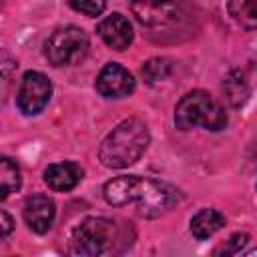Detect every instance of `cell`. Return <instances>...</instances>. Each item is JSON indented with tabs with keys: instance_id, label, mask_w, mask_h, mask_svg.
<instances>
[{
	"instance_id": "17",
	"label": "cell",
	"mask_w": 257,
	"mask_h": 257,
	"mask_svg": "<svg viewBox=\"0 0 257 257\" xmlns=\"http://www.w3.org/2000/svg\"><path fill=\"white\" fill-rule=\"evenodd\" d=\"M143 76L147 82H157V80H163L169 76L171 72V62L167 58H151L149 62L143 64L141 68Z\"/></svg>"
},
{
	"instance_id": "5",
	"label": "cell",
	"mask_w": 257,
	"mask_h": 257,
	"mask_svg": "<svg viewBox=\"0 0 257 257\" xmlns=\"http://www.w3.org/2000/svg\"><path fill=\"white\" fill-rule=\"evenodd\" d=\"M88 52V36L82 28L64 26L50 34L44 44V54L52 66L78 64Z\"/></svg>"
},
{
	"instance_id": "19",
	"label": "cell",
	"mask_w": 257,
	"mask_h": 257,
	"mask_svg": "<svg viewBox=\"0 0 257 257\" xmlns=\"http://www.w3.org/2000/svg\"><path fill=\"white\" fill-rule=\"evenodd\" d=\"M70 6L86 16H98L106 8V0H70Z\"/></svg>"
},
{
	"instance_id": "7",
	"label": "cell",
	"mask_w": 257,
	"mask_h": 257,
	"mask_svg": "<svg viewBox=\"0 0 257 257\" xmlns=\"http://www.w3.org/2000/svg\"><path fill=\"white\" fill-rule=\"evenodd\" d=\"M133 14L145 26H167L179 18L181 0H131Z\"/></svg>"
},
{
	"instance_id": "6",
	"label": "cell",
	"mask_w": 257,
	"mask_h": 257,
	"mask_svg": "<svg viewBox=\"0 0 257 257\" xmlns=\"http://www.w3.org/2000/svg\"><path fill=\"white\" fill-rule=\"evenodd\" d=\"M50 94H52V84L48 76H44L38 70H28L22 76L16 102L24 114H38L48 104Z\"/></svg>"
},
{
	"instance_id": "4",
	"label": "cell",
	"mask_w": 257,
	"mask_h": 257,
	"mask_svg": "<svg viewBox=\"0 0 257 257\" xmlns=\"http://www.w3.org/2000/svg\"><path fill=\"white\" fill-rule=\"evenodd\" d=\"M120 241L118 227L114 221L104 217H88L78 223L70 235L72 253L84 257H96L114 251V245Z\"/></svg>"
},
{
	"instance_id": "18",
	"label": "cell",
	"mask_w": 257,
	"mask_h": 257,
	"mask_svg": "<svg viewBox=\"0 0 257 257\" xmlns=\"http://www.w3.org/2000/svg\"><path fill=\"white\" fill-rule=\"evenodd\" d=\"M247 243H249V235H245V233H235L225 245H221L215 253H223V255H237V253H241L245 247H247Z\"/></svg>"
},
{
	"instance_id": "1",
	"label": "cell",
	"mask_w": 257,
	"mask_h": 257,
	"mask_svg": "<svg viewBox=\"0 0 257 257\" xmlns=\"http://www.w3.org/2000/svg\"><path fill=\"white\" fill-rule=\"evenodd\" d=\"M104 199L108 205L122 207L137 203V209L145 217H159L179 203V193L169 183L157 179H145L137 175H122L110 179L104 185Z\"/></svg>"
},
{
	"instance_id": "8",
	"label": "cell",
	"mask_w": 257,
	"mask_h": 257,
	"mask_svg": "<svg viewBox=\"0 0 257 257\" xmlns=\"http://www.w3.org/2000/svg\"><path fill=\"white\" fill-rule=\"evenodd\" d=\"M96 90L106 98H120L135 90V78L124 66L108 62L96 76Z\"/></svg>"
},
{
	"instance_id": "2",
	"label": "cell",
	"mask_w": 257,
	"mask_h": 257,
	"mask_svg": "<svg viewBox=\"0 0 257 257\" xmlns=\"http://www.w3.org/2000/svg\"><path fill=\"white\" fill-rule=\"evenodd\" d=\"M151 141L149 128L141 118H126L116 124L98 149V159L108 169H124L141 159Z\"/></svg>"
},
{
	"instance_id": "16",
	"label": "cell",
	"mask_w": 257,
	"mask_h": 257,
	"mask_svg": "<svg viewBox=\"0 0 257 257\" xmlns=\"http://www.w3.org/2000/svg\"><path fill=\"white\" fill-rule=\"evenodd\" d=\"M16 68H18L16 58L8 50L0 48V100H4V96L8 94L14 74H16Z\"/></svg>"
},
{
	"instance_id": "9",
	"label": "cell",
	"mask_w": 257,
	"mask_h": 257,
	"mask_svg": "<svg viewBox=\"0 0 257 257\" xmlns=\"http://www.w3.org/2000/svg\"><path fill=\"white\" fill-rule=\"evenodd\" d=\"M22 215H24L26 225L34 233H46L52 227V221L56 215V205L48 195L36 193L24 201Z\"/></svg>"
},
{
	"instance_id": "12",
	"label": "cell",
	"mask_w": 257,
	"mask_h": 257,
	"mask_svg": "<svg viewBox=\"0 0 257 257\" xmlns=\"http://www.w3.org/2000/svg\"><path fill=\"white\" fill-rule=\"evenodd\" d=\"M225 225V217L217 209H201L191 219V233L197 239H209Z\"/></svg>"
},
{
	"instance_id": "3",
	"label": "cell",
	"mask_w": 257,
	"mask_h": 257,
	"mask_svg": "<svg viewBox=\"0 0 257 257\" xmlns=\"http://www.w3.org/2000/svg\"><path fill=\"white\" fill-rule=\"evenodd\" d=\"M175 122L183 131L193 126L221 131L227 124V114L211 94H207L205 90H191L179 100L175 108Z\"/></svg>"
},
{
	"instance_id": "11",
	"label": "cell",
	"mask_w": 257,
	"mask_h": 257,
	"mask_svg": "<svg viewBox=\"0 0 257 257\" xmlns=\"http://www.w3.org/2000/svg\"><path fill=\"white\" fill-rule=\"evenodd\" d=\"M80 179L82 169L72 161L48 165L44 171V181L52 191H70L80 183Z\"/></svg>"
},
{
	"instance_id": "15",
	"label": "cell",
	"mask_w": 257,
	"mask_h": 257,
	"mask_svg": "<svg viewBox=\"0 0 257 257\" xmlns=\"http://www.w3.org/2000/svg\"><path fill=\"white\" fill-rule=\"evenodd\" d=\"M229 14L245 28L257 26V0H229L227 2Z\"/></svg>"
},
{
	"instance_id": "14",
	"label": "cell",
	"mask_w": 257,
	"mask_h": 257,
	"mask_svg": "<svg viewBox=\"0 0 257 257\" xmlns=\"http://www.w3.org/2000/svg\"><path fill=\"white\" fill-rule=\"evenodd\" d=\"M223 92H225V98L229 100V104H233V106H241L247 100L249 88L239 70H233L227 74V78L223 80Z\"/></svg>"
},
{
	"instance_id": "10",
	"label": "cell",
	"mask_w": 257,
	"mask_h": 257,
	"mask_svg": "<svg viewBox=\"0 0 257 257\" xmlns=\"http://www.w3.org/2000/svg\"><path fill=\"white\" fill-rule=\"evenodd\" d=\"M98 36L104 40L106 46L114 50H124L133 42V26L126 16L120 12H112L98 24Z\"/></svg>"
},
{
	"instance_id": "13",
	"label": "cell",
	"mask_w": 257,
	"mask_h": 257,
	"mask_svg": "<svg viewBox=\"0 0 257 257\" xmlns=\"http://www.w3.org/2000/svg\"><path fill=\"white\" fill-rule=\"evenodd\" d=\"M20 183H22L20 167L8 157H0V201L16 193L20 189Z\"/></svg>"
},
{
	"instance_id": "20",
	"label": "cell",
	"mask_w": 257,
	"mask_h": 257,
	"mask_svg": "<svg viewBox=\"0 0 257 257\" xmlns=\"http://www.w3.org/2000/svg\"><path fill=\"white\" fill-rule=\"evenodd\" d=\"M12 229H14V221H12V217H10L6 211L0 209V239L8 237V235L12 233Z\"/></svg>"
}]
</instances>
